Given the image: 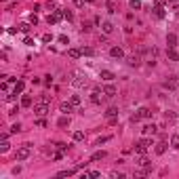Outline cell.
Masks as SVG:
<instances>
[{
	"instance_id": "obj_4",
	"label": "cell",
	"mask_w": 179,
	"mask_h": 179,
	"mask_svg": "<svg viewBox=\"0 0 179 179\" xmlns=\"http://www.w3.org/2000/svg\"><path fill=\"white\" fill-rule=\"evenodd\" d=\"M30 154H32V148H30V145H23V148H19V150H17L15 158H17V160H28V158H30Z\"/></svg>"
},
{
	"instance_id": "obj_8",
	"label": "cell",
	"mask_w": 179,
	"mask_h": 179,
	"mask_svg": "<svg viewBox=\"0 0 179 179\" xmlns=\"http://www.w3.org/2000/svg\"><path fill=\"white\" fill-rule=\"evenodd\" d=\"M101 95H105V93L101 89H95L91 93V101H93V103H101Z\"/></svg>"
},
{
	"instance_id": "obj_42",
	"label": "cell",
	"mask_w": 179,
	"mask_h": 179,
	"mask_svg": "<svg viewBox=\"0 0 179 179\" xmlns=\"http://www.w3.org/2000/svg\"><path fill=\"white\" fill-rule=\"evenodd\" d=\"M36 127H46V120H45V118H40V120H36Z\"/></svg>"
},
{
	"instance_id": "obj_17",
	"label": "cell",
	"mask_w": 179,
	"mask_h": 179,
	"mask_svg": "<svg viewBox=\"0 0 179 179\" xmlns=\"http://www.w3.org/2000/svg\"><path fill=\"white\" fill-rule=\"evenodd\" d=\"M68 55H70L72 59H78V57L82 55V51H78V48H68Z\"/></svg>"
},
{
	"instance_id": "obj_31",
	"label": "cell",
	"mask_w": 179,
	"mask_h": 179,
	"mask_svg": "<svg viewBox=\"0 0 179 179\" xmlns=\"http://www.w3.org/2000/svg\"><path fill=\"white\" fill-rule=\"evenodd\" d=\"M105 6H108V11H110V13H116V4H114L112 0H108V2H105Z\"/></svg>"
},
{
	"instance_id": "obj_40",
	"label": "cell",
	"mask_w": 179,
	"mask_h": 179,
	"mask_svg": "<svg viewBox=\"0 0 179 179\" xmlns=\"http://www.w3.org/2000/svg\"><path fill=\"white\" fill-rule=\"evenodd\" d=\"M59 42H61V45H70V40H68V36H59Z\"/></svg>"
},
{
	"instance_id": "obj_1",
	"label": "cell",
	"mask_w": 179,
	"mask_h": 179,
	"mask_svg": "<svg viewBox=\"0 0 179 179\" xmlns=\"http://www.w3.org/2000/svg\"><path fill=\"white\" fill-rule=\"evenodd\" d=\"M72 85H74L76 89H85V87L89 85V78H87V74H82V72H74Z\"/></svg>"
},
{
	"instance_id": "obj_41",
	"label": "cell",
	"mask_w": 179,
	"mask_h": 179,
	"mask_svg": "<svg viewBox=\"0 0 179 179\" xmlns=\"http://www.w3.org/2000/svg\"><path fill=\"white\" fill-rule=\"evenodd\" d=\"M61 158H63V154H61V150H59L57 154H53V160H61Z\"/></svg>"
},
{
	"instance_id": "obj_51",
	"label": "cell",
	"mask_w": 179,
	"mask_h": 179,
	"mask_svg": "<svg viewBox=\"0 0 179 179\" xmlns=\"http://www.w3.org/2000/svg\"><path fill=\"white\" fill-rule=\"evenodd\" d=\"M40 101H46V103H48V101H51V95H42V97H40Z\"/></svg>"
},
{
	"instance_id": "obj_7",
	"label": "cell",
	"mask_w": 179,
	"mask_h": 179,
	"mask_svg": "<svg viewBox=\"0 0 179 179\" xmlns=\"http://www.w3.org/2000/svg\"><path fill=\"white\" fill-rule=\"evenodd\" d=\"M110 57H114V59H122V57H124V51H122L120 46H114V48H110Z\"/></svg>"
},
{
	"instance_id": "obj_9",
	"label": "cell",
	"mask_w": 179,
	"mask_h": 179,
	"mask_svg": "<svg viewBox=\"0 0 179 179\" xmlns=\"http://www.w3.org/2000/svg\"><path fill=\"white\" fill-rule=\"evenodd\" d=\"M152 11H154V17H156V19H164V15H167V13H164V6H158V4H154Z\"/></svg>"
},
{
	"instance_id": "obj_20",
	"label": "cell",
	"mask_w": 179,
	"mask_h": 179,
	"mask_svg": "<svg viewBox=\"0 0 179 179\" xmlns=\"http://www.w3.org/2000/svg\"><path fill=\"white\" fill-rule=\"evenodd\" d=\"M137 114H139L141 118H150V116H152V110H150V108H141Z\"/></svg>"
},
{
	"instance_id": "obj_19",
	"label": "cell",
	"mask_w": 179,
	"mask_h": 179,
	"mask_svg": "<svg viewBox=\"0 0 179 179\" xmlns=\"http://www.w3.org/2000/svg\"><path fill=\"white\" fill-rule=\"evenodd\" d=\"M105 116H108V120H110V118H118V108H110V110L105 112Z\"/></svg>"
},
{
	"instance_id": "obj_48",
	"label": "cell",
	"mask_w": 179,
	"mask_h": 179,
	"mask_svg": "<svg viewBox=\"0 0 179 179\" xmlns=\"http://www.w3.org/2000/svg\"><path fill=\"white\" fill-rule=\"evenodd\" d=\"M82 32H91V23H82Z\"/></svg>"
},
{
	"instance_id": "obj_33",
	"label": "cell",
	"mask_w": 179,
	"mask_h": 179,
	"mask_svg": "<svg viewBox=\"0 0 179 179\" xmlns=\"http://www.w3.org/2000/svg\"><path fill=\"white\" fill-rule=\"evenodd\" d=\"M19 30H21V32H25V34H28V32H30V30H32V23H21V25H19Z\"/></svg>"
},
{
	"instance_id": "obj_25",
	"label": "cell",
	"mask_w": 179,
	"mask_h": 179,
	"mask_svg": "<svg viewBox=\"0 0 179 179\" xmlns=\"http://www.w3.org/2000/svg\"><path fill=\"white\" fill-rule=\"evenodd\" d=\"M103 158H105V152H103V150H101V152H95V154L91 156L93 162H95V160H103Z\"/></svg>"
},
{
	"instance_id": "obj_14",
	"label": "cell",
	"mask_w": 179,
	"mask_h": 179,
	"mask_svg": "<svg viewBox=\"0 0 179 179\" xmlns=\"http://www.w3.org/2000/svg\"><path fill=\"white\" fill-rule=\"evenodd\" d=\"M101 30H103V34H112V32H114V25H112L110 21H103V23H101Z\"/></svg>"
},
{
	"instance_id": "obj_44",
	"label": "cell",
	"mask_w": 179,
	"mask_h": 179,
	"mask_svg": "<svg viewBox=\"0 0 179 179\" xmlns=\"http://www.w3.org/2000/svg\"><path fill=\"white\" fill-rule=\"evenodd\" d=\"M82 55H87V57H91V55H93V48H82Z\"/></svg>"
},
{
	"instance_id": "obj_21",
	"label": "cell",
	"mask_w": 179,
	"mask_h": 179,
	"mask_svg": "<svg viewBox=\"0 0 179 179\" xmlns=\"http://www.w3.org/2000/svg\"><path fill=\"white\" fill-rule=\"evenodd\" d=\"M74 173H76V169H68V171H59L57 177H72Z\"/></svg>"
},
{
	"instance_id": "obj_47",
	"label": "cell",
	"mask_w": 179,
	"mask_h": 179,
	"mask_svg": "<svg viewBox=\"0 0 179 179\" xmlns=\"http://www.w3.org/2000/svg\"><path fill=\"white\" fill-rule=\"evenodd\" d=\"M167 4H173V6L177 8V6H179V0H167Z\"/></svg>"
},
{
	"instance_id": "obj_43",
	"label": "cell",
	"mask_w": 179,
	"mask_h": 179,
	"mask_svg": "<svg viewBox=\"0 0 179 179\" xmlns=\"http://www.w3.org/2000/svg\"><path fill=\"white\" fill-rule=\"evenodd\" d=\"M51 40H53V36H51V34H45V36H42V42H51Z\"/></svg>"
},
{
	"instance_id": "obj_23",
	"label": "cell",
	"mask_w": 179,
	"mask_h": 179,
	"mask_svg": "<svg viewBox=\"0 0 179 179\" xmlns=\"http://www.w3.org/2000/svg\"><path fill=\"white\" fill-rule=\"evenodd\" d=\"M167 57H169L171 61H177L179 59V55L175 53V48H167Z\"/></svg>"
},
{
	"instance_id": "obj_3",
	"label": "cell",
	"mask_w": 179,
	"mask_h": 179,
	"mask_svg": "<svg viewBox=\"0 0 179 179\" xmlns=\"http://www.w3.org/2000/svg\"><path fill=\"white\" fill-rule=\"evenodd\" d=\"M59 19H63V8H57V11H53V13L46 17V23H48V25H55Z\"/></svg>"
},
{
	"instance_id": "obj_50",
	"label": "cell",
	"mask_w": 179,
	"mask_h": 179,
	"mask_svg": "<svg viewBox=\"0 0 179 179\" xmlns=\"http://www.w3.org/2000/svg\"><path fill=\"white\" fill-rule=\"evenodd\" d=\"M99 175H101L99 171H91V173H89V177H99Z\"/></svg>"
},
{
	"instance_id": "obj_22",
	"label": "cell",
	"mask_w": 179,
	"mask_h": 179,
	"mask_svg": "<svg viewBox=\"0 0 179 179\" xmlns=\"http://www.w3.org/2000/svg\"><path fill=\"white\" fill-rule=\"evenodd\" d=\"M177 85H179V82H177V80H175V76H171V78H169V80L164 82V87H167V89H175Z\"/></svg>"
},
{
	"instance_id": "obj_34",
	"label": "cell",
	"mask_w": 179,
	"mask_h": 179,
	"mask_svg": "<svg viewBox=\"0 0 179 179\" xmlns=\"http://www.w3.org/2000/svg\"><path fill=\"white\" fill-rule=\"evenodd\" d=\"M0 152H2V154L8 152V141H6V139H2V143H0Z\"/></svg>"
},
{
	"instance_id": "obj_45",
	"label": "cell",
	"mask_w": 179,
	"mask_h": 179,
	"mask_svg": "<svg viewBox=\"0 0 179 179\" xmlns=\"http://www.w3.org/2000/svg\"><path fill=\"white\" fill-rule=\"evenodd\" d=\"M124 177V175H122V173H116V171H114V173H112V179H122Z\"/></svg>"
},
{
	"instance_id": "obj_10",
	"label": "cell",
	"mask_w": 179,
	"mask_h": 179,
	"mask_svg": "<svg viewBox=\"0 0 179 179\" xmlns=\"http://www.w3.org/2000/svg\"><path fill=\"white\" fill-rule=\"evenodd\" d=\"M141 131H143V135H154L156 131H158V127H156V124H145Z\"/></svg>"
},
{
	"instance_id": "obj_12",
	"label": "cell",
	"mask_w": 179,
	"mask_h": 179,
	"mask_svg": "<svg viewBox=\"0 0 179 179\" xmlns=\"http://www.w3.org/2000/svg\"><path fill=\"white\" fill-rule=\"evenodd\" d=\"M57 124H59L61 129H65V127H70V116H68V114H63V116H61V118L57 120Z\"/></svg>"
},
{
	"instance_id": "obj_15",
	"label": "cell",
	"mask_w": 179,
	"mask_h": 179,
	"mask_svg": "<svg viewBox=\"0 0 179 179\" xmlns=\"http://www.w3.org/2000/svg\"><path fill=\"white\" fill-rule=\"evenodd\" d=\"M154 150H156V154H158V156H162V154L167 152V143H164V141H160V143H156V148H154Z\"/></svg>"
},
{
	"instance_id": "obj_16",
	"label": "cell",
	"mask_w": 179,
	"mask_h": 179,
	"mask_svg": "<svg viewBox=\"0 0 179 179\" xmlns=\"http://www.w3.org/2000/svg\"><path fill=\"white\" fill-rule=\"evenodd\" d=\"M23 87H25V85H23V80H17V82H15V89H13V93L21 95V93H23Z\"/></svg>"
},
{
	"instance_id": "obj_35",
	"label": "cell",
	"mask_w": 179,
	"mask_h": 179,
	"mask_svg": "<svg viewBox=\"0 0 179 179\" xmlns=\"http://www.w3.org/2000/svg\"><path fill=\"white\" fill-rule=\"evenodd\" d=\"M129 6L131 8H141V2L139 0H129Z\"/></svg>"
},
{
	"instance_id": "obj_26",
	"label": "cell",
	"mask_w": 179,
	"mask_h": 179,
	"mask_svg": "<svg viewBox=\"0 0 179 179\" xmlns=\"http://www.w3.org/2000/svg\"><path fill=\"white\" fill-rule=\"evenodd\" d=\"M137 164H139V167H143V169H148V171H150V160H148V158H145V156H141V158H139V162H137Z\"/></svg>"
},
{
	"instance_id": "obj_6",
	"label": "cell",
	"mask_w": 179,
	"mask_h": 179,
	"mask_svg": "<svg viewBox=\"0 0 179 179\" xmlns=\"http://www.w3.org/2000/svg\"><path fill=\"white\" fill-rule=\"evenodd\" d=\"M59 110H61V112H63V114H68V116H70V114H72V112H74V110H76V108H74V105H72V101H63V103H61V105H59Z\"/></svg>"
},
{
	"instance_id": "obj_52",
	"label": "cell",
	"mask_w": 179,
	"mask_h": 179,
	"mask_svg": "<svg viewBox=\"0 0 179 179\" xmlns=\"http://www.w3.org/2000/svg\"><path fill=\"white\" fill-rule=\"evenodd\" d=\"M74 4L76 6H85V0H74Z\"/></svg>"
},
{
	"instance_id": "obj_46",
	"label": "cell",
	"mask_w": 179,
	"mask_h": 179,
	"mask_svg": "<svg viewBox=\"0 0 179 179\" xmlns=\"http://www.w3.org/2000/svg\"><path fill=\"white\" fill-rule=\"evenodd\" d=\"M105 141H110V137H101V139H97V145H101V143H105Z\"/></svg>"
},
{
	"instance_id": "obj_28",
	"label": "cell",
	"mask_w": 179,
	"mask_h": 179,
	"mask_svg": "<svg viewBox=\"0 0 179 179\" xmlns=\"http://www.w3.org/2000/svg\"><path fill=\"white\" fill-rule=\"evenodd\" d=\"M70 101H72V105H74V108H78V105H80V97H78V95H72V97H70Z\"/></svg>"
},
{
	"instance_id": "obj_13",
	"label": "cell",
	"mask_w": 179,
	"mask_h": 179,
	"mask_svg": "<svg viewBox=\"0 0 179 179\" xmlns=\"http://www.w3.org/2000/svg\"><path fill=\"white\" fill-rule=\"evenodd\" d=\"M167 45H169V48H175L177 46V36L175 34H169L167 36Z\"/></svg>"
},
{
	"instance_id": "obj_2",
	"label": "cell",
	"mask_w": 179,
	"mask_h": 179,
	"mask_svg": "<svg viewBox=\"0 0 179 179\" xmlns=\"http://www.w3.org/2000/svg\"><path fill=\"white\" fill-rule=\"evenodd\" d=\"M150 145H152V139H148V137H143V139H139V141L135 143V152H137V154H145Z\"/></svg>"
},
{
	"instance_id": "obj_38",
	"label": "cell",
	"mask_w": 179,
	"mask_h": 179,
	"mask_svg": "<svg viewBox=\"0 0 179 179\" xmlns=\"http://www.w3.org/2000/svg\"><path fill=\"white\" fill-rule=\"evenodd\" d=\"M55 145H57V150H61V152L68 150V143H63V141H59V143H55Z\"/></svg>"
},
{
	"instance_id": "obj_11",
	"label": "cell",
	"mask_w": 179,
	"mask_h": 179,
	"mask_svg": "<svg viewBox=\"0 0 179 179\" xmlns=\"http://www.w3.org/2000/svg\"><path fill=\"white\" fill-rule=\"evenodd\" d=\"M101 80H105V82L114 80V72H110V70H101Z\"/></svg>"
},
{
	"instance_id": "obj_49",
	"label": "cell",
	"mask_w": 179,
	"mask_h": 179,
	"mask_svg": "<svg viewBox=\"0 0 179 179\" xmlns=\"http://www.w3.org/2000/svg\"><path fill=\"white\" fill-rule=\"evenodd\" d=\"M154 4H158V6H164V4H167V0H154Z\"/></svg>"
},
{
	"instance_id": "obj_36",
	"label": "cell",
	"mask_w": 179,
	"mask_h": 179,
	"mask_svg": "<svg viewBox=\"0 0 179 179\" xmlns=\"http://www.w3.org/2000/svg\"><path fill=\"white\" fill-rule=\"evenodd\" d=\"M175 118H177V114H175V112H167V122H173Z\"/></svg>"
},
{
	"instance_id": "obj_18",
	"label": "cell",
	"mask_w": 179,
	"mask_h": 179,
	"mask_svg": "<svg viewBox=\"0 0 179 179\" xmlns=\"http://www.w3.org/2000/svg\"><path fill=\"white\" fill-rule=\"evenodd\" d=\"M21 105H23V108H30V105H32V95H23V97H21Z\"/></svg>"
},
{
	"instance_id": "obj_30",
	"label": "cell",
	"mask_w": 179,
	"mask_h": 179,
	"mask_svg": "<svg viewBox=\"0 0 179 179\" xmlns=\"http://www.w3.org/2000/svg\"><path fill=\"white\" fill-rule=\"evenodd\" d=\"M72 137H74V141H82V139H85V133H82V131H76Z\"/></svg>"
},
{
	"instance_id": "obj_29",
	"label": "cell",
	"mask_w": 179,
	"mask_h": 179,
	"mask_svg": "<svg viewBox=\"0 0 179 179\" xmlns=\"http://www.w3.org/2000/svg\"><path fill=\"white\" fill-rule=\"evenodd\" d=\"M171 145H173L175 150H179V135H173V137H171Z\"/></svg>"
},
{
	"instance_id": "obj_27",
	"label": "cell",
	"mask_w": 179,
	"mask_h": 179,
	"mask_svg": "<svg viewBox=\"0 0 179 179\" xmlns=\"http://www.w3.org/2000/svg\"><path fill=\"white\" fill-rule=\"evenodd\" d=\"M127 61H129V65H139V57H137V55H131Z\"/></svg>"
},
{
	"instance_id": "obj_24",
	"label": "cell",
	"mask_w": 179,
	"mask_h": 179,
	"mask_svg": "<svg viewBox=\"0 0 179 179\" xmlns=\"http://www.w3.org/2000/svg\"><path fill=\"white\" fill-rule=\"evenodd\" d=\"M103 93H105V97H114V95H116V89H114L112 85H108V87L103 89Z\"/></svg>"
},
{
	"instance_id": "obj_32",
	"label": "cell",
	"mask_w": 179,
	"mask_h": 179,
	"mask_svg": "<svg viewBox=\"0 0 179 179\" xmlns=\"http://www.w3.org/2000/svg\"><path fill=\"white\" fill-rule=\"evenodd\" d=\"M63 19H68V21H72V19H74V15H72V11H68V8H63Z\"/></svg>"
},
{
	"instance_id": "obj_5",
	"label": "cell",
	"mask_w": 179,
	"mask_h": 179,
	"mask_svg": "<svg viewBox=\"0 0 179 179\" xmlns=\"http://www.w3.org/2000/svg\"><path fill=\"white\" fill-rule=\"evenodd\" d=\"M34 114H36V116H40V118L46 116V114H48V103H46V101L36 103V105H34Z\"/></svg>"
},
{
	"instance_id": "obj_37",
	"label": "cell",
	"mask_w": 179,
	"mask_h": 179,
	"mask_svg": "<svg viewBox=\"0 0 179 179\" xmlns=\"http://www.w3.org/2000/svg\"><path fill=\"white\" fill-rule=\"evenodd\" d=\"M19 131H21V124H19V122H17V124H13V127H11V133H19Z\"/></svg>"
},
{
	"instance_id": "obj_39",
	"label": "cell",
	"mask_w": 179,
	"mask_h": 179,
	"mask_svg": "<svg viewBox=\"0 0 179 179\" xmlns=\"http://www.w3.org/2000/svg\"><path fill=\"white\" fill-rule=\"evenodd\" d=\"M30 23L36 25V23H38V17H36V15H30Z\"/></svg>"
}]
</instances>
